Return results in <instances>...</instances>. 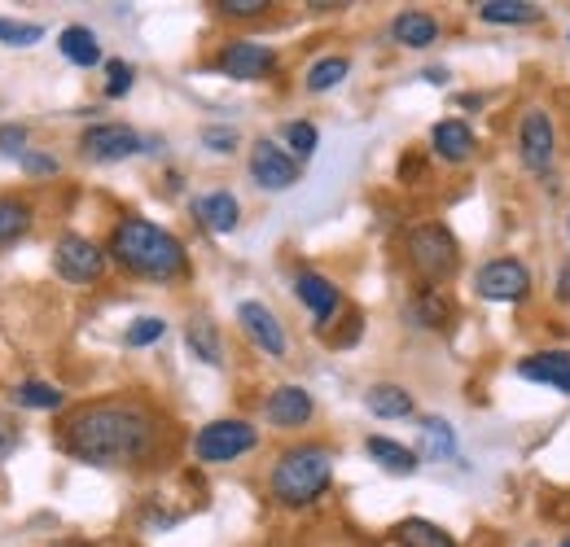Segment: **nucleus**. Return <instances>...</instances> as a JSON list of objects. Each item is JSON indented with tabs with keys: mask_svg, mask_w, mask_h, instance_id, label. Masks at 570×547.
<instances>
[{
	"mask_svg": "<svg viewBox=\"0 0 570 547\" xmlns=\"http://www.w3.org/2000/svg\"><path fill=\"white\" fill-rule=\"evenodd\" d=\"M409 259L426 280H448L461 263L456 241H452V232L443 223H422V228L409 232Z\"/></svg>",
	"mask_w": 570,
	"mask_h": 547,
	"instance_id": "4",
	"label": "nucleus"
},
{
	"mask_svg": "<svg viewBox=\"0 0 570 547\" xmlns=\"http://www.w3.org/2000/svg\"><path fill=\"white\" fill-rule=\"evenodd\" d=\"M273 67H277V53H273L268 44H259V40H233V44H224V53H219V70H224L228 79H242V83L264 79Z\"/></svg>",
	"mask_w": 570,
	"mask_h": 547,
	"instance_id": "11",
	"label": "nucleus"
},
{
	"mask_svg": "<svg viewBox=\"0 0 570 547\" xmlns=\"http://www.w3.org/2000/svg\"><path fill=\"white\" fill-rule=\"evenodd\" d=\"M518 377L540 381V386H553L558 395H570V350H540V355H527V359L518 364Z\"/></svg>",
	"mask_w": 570,
	"mask_h": 547,
	"instance_id": "15",
	"label": "nucleus"
},
{
	"mask_svg": "<svg viewBox=\"0 0 570 547\" xmlns=\"http://www.w3.org/2000/svg\"><path fill=\"white\" fill-rule=\"evenodd\" d=\"M13 429H18V425H9V420H0V460H4V456H9L13 447H18V434H13Z\"/></svg>",
	"mask_w": 570,
	"mask_h": 547,
	"instance_id": "38",
	"label": "nucleus"
},
{
	"mask_svg": "<svg viewBox=\"0 0 570 547\" xmlns=\"http://www.w3.org/2000/svg\"><path fill=\"white\" fill-rule=\"evenodd\" d=\"M194 215H198L212 232H233V228H237V219H242V206H237L233 193L215 189V193H203V198L194 202Z\"/></svg>",
	"mask_w": 570,
	"mask_h": 547,
	"instance_id": "20",
	"label": "nucleus"
},
{
	"mask_svg": "<svg viewBox=\"0 0 570 547\" xmlns=\"http://www.w3.org/2000/svg\"><path fill=\"white\" fill-rule=\"evenodd\" d=\"M79 149L92 158V162H124L132 153H141V137L128 128V123H92Z\"/></svg>",
	"mask_w": 570,
	"mask_h": 547,
	"instance_id": "10",
	"label": "nucleus"
},
{
	"mask_svg": "<svg viewBox=\"0 0 570 547\" xmlns=\"http://www.w3.org/2000/svg\"><path fill=\"white\" fill-rule=\"evenodd\" d=\"M422 451H426L430 460H448L456 451V434H452L448 420H439V416L422 420Z\"/></svg>",
	"mask_w": 570,
	"mask_h": 547,
	"instance_id": "25",
	"label": "nucleus"
},
{
	"mask_svg": "<svg viewBox=\"0 0 570 547\" xmlns=\"http://www.w3.org/2000/svg\"><path fill=\"white\" fill-rule=\"evenodd\" d=\"M0 40L13 44V49H27V44H40V40H45V27H40V22H13V18H0Z\"/></svg>",
	"mask_w": 570,
	"mask_h": 547,
	"instance_id": "30",
	"label": "nucleus"
},
{
	"mask_svg": "<svg viewBox=\"0 0 570 547\" xmlns=\"http://www.w3.org/2000/svg\"><path fill=\"white\" fill-rule=\"evenodd\" d=\"M62 399H67V395H62L58 386H49V381H22V386L13 390V404L31 411H58Z\"/></svg>",
	"mask_w": 570,
	"mask_h": 547,
	"instance_id": "24",
	"label": "nucleus"
},
{
	"mask_svg": "<svg viewBox=\"0 0 570 547\" xmlns=\"http://www.w3.org/2000/svg\"><path fill=\"white\" fill-rule=\"evenodd\" d=\"M158 420L141 404H88L62 425V442L75 460L101 469L141 465L154 451Z\"/></svg>",
	"mask_w": 570,
	"mask_h": 547,
	"instance_id": "1",
	"label": "nucleus"
},
{
	"mask_svg": "<svg viewBox=\"0 0 570 547\" xmlns=\"http://www.w3.org/2000/svg\"><path fill=\"white\" fill-rule=\"evenodd\" d=\"M347 70H352L347 58H321L316 67L307 70V92H330V88H338V83L347 79Z\"/></svg>",
	"mask_w": 570,
	"mask_h": 547,
	"instance_id": "27",
	"label": "nucleus"
},
{
	"mask_svg": "<svg viewBox=\"0 0 570 547\" xmlns=\"http://www.w3.org/2000/svg\"><path fill=\"white\" fill-rule=\"evenodd\" d=\"M474 13L492 27H527V22H540V4L531 0H479Z\"/></svg>",
	"mask_w": 570,
	"mask_h": 547,
	"instance_id": "18",
	"label": "nucleus"
},
{
	"mask_svg": "<svg viewBox=\"0 0 570 547\" xmlns=\"http://www.w3.org/2000/svg\"><path fill=\"white\" fill-rule=\"evenodd\" d=\"M31 228V210L13 198H0V241H13Z\"/></svg>",
	"mask_w": 570,
	"mask_h": 547,
	"instance_id": "29",
	"label": "nucleus"
},
{
	"mask_svg": "<svg viewBox=\"0 0 570 547\" xmlns=\"http://www.w3.org/2000/svg\"><path fill=\"white\" fill-rule=\"evenodd\" d=\"M395 535H400V544L404 547H456V539H452L448 530H439L434 521H422V517L404 521Z\"/></svg>",
	"mask_w": 570,
	"mask_h": 547,
	"instance_id": "26",
	"label": "nucleus"
},
{
	"mask_svg": "<svg viewBox=\"0 0 570 547\" xmlns=\"http://www.w3.org/2000/svg\"><path fill=\"white\" fill-rule=\"evenodd\" d=\"M203 145H207V149H215V153H233L237 132H233V128H207V132H203Z\"/></svg>",
	"mask_w": 570,
	"mask_h": 547,
	"instance_id": "36",
	"label": "nucleus"
},
{
	"mask_svg": "<svg viewBox=\"0 0 570 547\" xmlns=\"http://www.w3.org/2000/svg\"><path fill=\"white\" fill-rule=\"evenodd\" d=\"M237 320H242L246 338L259 346L264 355L282 359V355H285V329H282V320H277V316H273L264 302H242V307H237Z\"/></svg>",
	"mask_w": 570,
	"mask_h": 547,
	"instance_id": "12",
	"label": "nucleus"
},
{
	"mask_svg": "<svg viewBox=\"0 0 570 547\" xmlns=\"http://www.w3.org/2000/svg\"><path fill=\"white\" fill-rule=\"evenodd\" d=\"M58 49H62V58L71 67H97L101 62V44H97V36L88 27H67L58 36Z\"/></svg>",
	"mask_w": 570,
	"mask_h": 547,
	"instance_id": "21",
	"label": "nucleus"
},
{
	"mask_svg": "<svg viewBox=\"0 0 570 547\" xmlns=\"http://www.w3.org/2000/svg\"><path fill=\"white\" fill-rule=\"evenodd\" d=\"M430 145H434V153H439L443 162H465V158L474 153V132H470V123H461V119H443V123H434Z\"/></svg>",
	"mask_w": 570,
	"mask_h": 547,
	"instance_id": "16",
	"label": "nucleus"
},
{
	"mask_svg": "<svg viewBox=\"0 0 570 547\" xmlns=\"http://www.w3.org/2000/svg\"><path fill=\"white\" fill-rule=\"evenodd\" d=\"M391 36H395V44H404V49H430V44L439 40V22H434L430 13H422V9H404V13H395Z\"/></svg>",
	"mask_w": 570,
	"mask_h": 547,
	"instance_id": "17",
	"label": "nucleus"
},
{
	"mask_svg": "<svg viewBox=\"0 0 570 547\" xmlns=\"http://www.w3.org/2000/svg\"><path fill=\"white\" fill-rule=\"evenodd\" d=\"M250 180H255L259 189H268V193H285V189L298 185V162L285 153L282 145L259 140V145L250 149Z\"/></svg>",
	"mask_w": 570,
	"mask_h": 547,
	"instance_id": "9",
	"label": "nucleus"
},
{
	"mask_svg": "<svg viewBox=\"0 0 570 547\" xmlns=\"http://www.w3.org/2000/svg\"><path fill=\"white\" fill-rule=\"evenodd\" d=\"M562 547H570V539H562Z\"/></svg>",
	"mask_w": 570,
	"mask_h": 547,
	"instance_id": "40",
	"label": "nucleus"
},
{
	"mask_svg": "<svg viewBox=\"0 0 570 547\" xmlns=\"http://www.w3.org/2000/svg\"><path fill=\"white\" fill-rule=\"evenodd\" d=\"M185 342H189V350H194L203 364H212V368H219V364H224L219 334H215L212 320H189V329H185Z\"/></svg>",
	"mask_w": 570,
	"mask_h": 547,
	"instance_id": "23",
	"label": "nucleus"
},
{
	"mask_svg": "<svg viewBox=\"0 0 570 547\" xmlns=\"http://www.w3.org/2000/svg\"><path fill=\"white\" fill-rule=\"evenodd\" d=\"M294 294H298V302L312 311L316 329H325V325H330V316L338 311V285H334V280H325L321 272L294 276Z\"/></svg>",
	"mask_w": 570,
	"mask_h": 547,
	"instance_id": "13",
	"label": "nucleus"
},
{
	"mask_svg": "<svg viewBox=\"0 0 570 547\" xmlns=\"http://www.w3.org/2000/svg\"><path fill=\"white\" fill-rule=\"evenodd\" d=\"M567 232H570V219H567Z\"/></svg>",
	"mask_w": 570,
	"mask_h": 547,
	"instance_id": "41",
	"label": "nucleus"
},
{
	"mask_svg": "<svg viewBox=\"0 0 570 547\" xmlns=\"http://www.w3.org/2000/svg\"><path fill=\"white\" fill-rule=\"evenodd\" d=\"M285 140H289V149H294V153H298V158H312V153H316V128H312V123H303V119H298V123H285Z\"/></svg>",
	"mask_w": 570,
	"mask_h": 547,
	"instance_id": "32",
	"label": "nucleus"
},
{
	"mask_svg": "<svg viewBox=\"0 0 570 547\" xmlns=\"http://www.w3.org/2000/svg\"><path fill=\"white\" fill-rule=\"evenodd\" d=\"M364 451H368L386 474H417V451H409V447H400V442H391V438H368Z\"/></svg>",
	"mask_w": 570,
	"mask_h": 547,
	"instance_id": "22",
	"label": "nucleus"
},
{
	"mask_svg": "<svg viewBox=\"0 0 570 547\" xmlns=\"http://www.w3.org/2000/svg\"><path fill=\"white\" fill-rule=\"evenodd\" d=\"M255 442H259V429L255 425H246V420H212V425L198 429L194 451L207 465H228V460L255 451Z\"/></svg>",
	"mask_w": 570,
	"mask_h": 547,
	"instance_id": "5",
	"label": "nucleus"
},
{
	"mask_svg": "<svg viewBox=\"0 0 570 547\" xmlns=\"http://www.w3.org/2000/svg\"><path fill=\"white\" fill-rule=\"evenodd\" d=\"M22 167L31 176H53L58 171V158H49V153H22Z\"/></svg>",
	"mask_w": 570,
	"mask_h": 547,
	"instance_id": "37",
	"label": "nucleus"
},
{
	"mask_svg": "<svg viewBox=\"0 0 570 547\" xmlns=\"http://www.w3.org/2000/svg\"><path fill=\"white\" fill-rule=\"evenodd\" d=\"M518 158L527 171H549L558 158V132L544 110H527L518 123Z\"/></svg>",
	"mask_w": 570,
	"mask_h": 547,
	"instance_id": "6",
	"label": "nucleus"
},
{
	"mask_svg": "<svg viewBox=\"0 0 570 547\" xmlns=\"http://www.w3.org/2000/svg\"><path fill=\"white\" fill-rule=\"evenodd\" d=\"M558 298H562V302H570V263L562 268V276H558Z\"/></svg>",
	"mask_w": 570,
	"mask_h": 547,
	"instance_id": "39",
	"label": "nucleus"
},
{
	"mask_svg": "<svg viewBox=\"0 0 570 547\" xmlns=\"http://www.w3.org/2000/svg\"><path fill=\"white\" fill-rule=\"evenodd\" d=\"M110 255L128 272L149 276V280H171V276L185 272V246L149 219H124L110 237Z\"/></svg>",
	"mask_w": 570,
	"mask_h": 547,
	"instance_id": "2",
	"label": "nucleus"
},
{
	"mask_svg": "<svg viewBox=\"0 0 570 547\" xmlns=\"http://www.w3.org/2000/svg\"><path fill=\"white\" fill-rule=\"evenodd\" d=\"M474 289H479V298H488V302H522V298L531 294V272H527V263H518V259H492V263L479 268Z\"/></svg>",
	"mask_w": 570,
	"mask_h": 547,
	"instance_id": "7",
	"label": "nucleus"
},
{
	"mask_svg": "<svg viewBox=\"0 0 570 547\" xmlns=\"http://www.w3.org/2000/svg\"><path fill=\"white\" fill-rule=\"evenodd\" d=\"M27 128L22 123H13V128H0V153H9V158H22L27 149Z\"/></svg>",
	"mask_w": 570,
	"mask_h": 547,
	"instance_id": "35",
	"label": "nucleus"
},
{
	"mask_svg": "<svg viewBox=\"0 0 570 547\" xmlns=\"http://www.w3.org/2000/svg\"><path fill=\"white\" fill-rule=\"evenodd\" d=\"M364 408L382 416V420H400V416H413V395L395 381H377V386L364 390Z\"/></svg>",
	"mask_w": 570,
	"mask_h": 547,
	"instance_id": "19",
	"label": "nucleus"
},
{
	"mask_svg": "<svg viewBox=\"0 0 570 547\" xmlns=\"http://www.w3.org/2000/svg\"><path fill=\"white\" fill-rule=\"evenodd\" d=\"M53 268H58L62 280H71V285H92V280H101V272H106V255L88 237L67 232L58 241V250H53Z\"/></svg>",
	"mask_w": 570,
	"mask_h": 547,
	"instance_id": "8",
	"label": "nucleus"
},
{
	"mask_svg": "<svg viewBox=\"0 0 570 547\" xmlns=\"http://www.w3.org/2000/svg\"><path fill=\"white\" fill-rule=\"evenodd\" d=\"M224 18H259L268 9V0H219L215 4Z\"/></svg>",
	"mask_w": 570,
	"mask_h": 547,
	"instance_id": "34",
	"label": "nucleus"
},
{
	"mask_svg": "<svg viewBox=\"0 0 570 547\" xmlns=\"http://www.w3.org/2000/svg\"><path fill=\"white\" fill-rule=\"evenodd\" d=\"M163 334H167V320H158V316H141V320L124 334V342L128 346H154Z\"/></svg>",
	"mask_w": 570,
	"mask_h": 547,
	"instance_id": "31",
	"label": "nucleus"
},
{
	"mask_svg": "<svg viewBox=\"0 0 570 547\" xmlns=\"http://www.w3.org/2000/svg\"><path fill=\"white\" fill-rule=\"evenodd\" d=\"M106 74H110V79H106V97H128V92H132V74H137V70L128 67V62L115 58V62L106 67Z\"/></svg>",
	"mask_w": 570,
	"mask_h": 547,
	"instance_id": "33",
	"label": "nucleus"
},
{
	"mask_svg": "<svg viewBox=\"0 0 570 547\" xmlns=\"http://www.w3.org/2000/svg\"><path fill=\"white\" fill-rule=\"evenodd\" d=\"M409 316H413V325H422V329H439V325L448 320V302H443V294L422 289V298L409 307Z\"/></svg>",
	"mask_w": 570,
	"mask_h": 547,
	"instance_id": "28",
	"label": "nucleus"
},
{
	"mask_svg": "<svg viewBox=\"0 0 570 547\" xmlns=\"http://www.w3.org/2000/svg\"><path fill=\"white\" fill-rule=\"evenodd\" d=\"M330 478H334V456L325 447H289L273 465V495L285 508H303L330 490Z\"/></svg>",
	"mask_w": 570,
	"mask_h": 547,
	"instance_id": "3",
	"label": "nucleus"
},
{
	"mask_svg": "<svg viewBox=\"0 0 570 547\" xmlns=\"http://www.w3.org/2000/svg\"><path fill=\"white\" fill-rule=\"evenodd\" d=\"M312 395L303 390V386H277L273 395H268V404H264V416H268V425H277V429H294V425H307L312 420Z\"/></svg>",
	"mask_w": 570,
	"mask_h": 547,
	"instance_id": "14",
	"label": "nucleus"
}]
</instances>
